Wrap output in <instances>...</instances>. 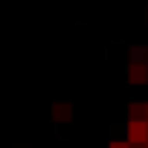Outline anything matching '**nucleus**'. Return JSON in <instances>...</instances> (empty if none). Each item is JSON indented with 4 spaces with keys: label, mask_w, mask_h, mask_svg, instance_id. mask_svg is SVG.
I'll use <instances>...</instances> for the list:
<instances>
[{
    "label": "nucleus",
    "mask_w": 148,
    "mask_h": 148,
    "mask_svg": "<svg viewBox=\"0 0 148 148\" xmlns=\"http://www.w3.org/2000/svg\"><path fill=\"white\" fill-rule=\"evenodd\" d=\"M128 142H148V122L128 119Z\"/></svg>",
    "instance_id": "nucleus-1"
},
{
    "label": "nucleus",
    "mask_w": 148,
    "mask_h": 148,
    "mask_svg": "<svg viewBox=\"0 0 148 148\" xmlns=\"http://www.w3.org/2000/svg\"><path fill=\"white\" fill-rule=\"evenodd\" d=\"M128 82H134V84H145L148 82V67L142 61H131L128 64Z\"/></svg>",
    "instance_id": "nucleus-2"
},
{
    "label": "nucleus",
    "mask_w": 148,
    "mask_h": 148,
    "mask_svg": "<svg viewBox=\"0 0 148 148\" xmlns=\"http://www.w3.org/2000/svg\"><path fill=\"white\" fill-rule=\"evenodd\" d=\"M70 116H73V108H70L67 102H58V105L52 108V119H55V122H67Z\"/></svg>",
    "instance_id": "nucleus-3"
},
{
    "label": "nucleus",
    "mask_w": 148,
    "mask_h": 148,
    "mask_svg": "<svg viewBox=\"0 0 148 148\" xmlns=\"http://www.w3.org/2000/svg\"><path fill=\"white\" fill-rule=\"evenodd\" d=\"M128 119H145V105L142 102H131L128 105Z\"/></svg>",
    "instance_id": "nucleus-4"
},
{
    "label": "nucleus",
    "mask_w": 148,
    "mask_h": 148,
    "mask_svg": "<svg viewBox=\"0 0 148 148\" xmlns=\"http://www.w3.org/2000/svg\"><path fill=\"white\" fill-rule=\"evenodd\" d=\"M108 148H131V142H128V139H125V142H110Z\"/></svg>",
    "instance_id": "nucleus-5"
},
{
    "label": "nucleus",
    "mask_w": 148,
    "mask_h": 148,
    "mask_svg": "<svg viewBox=\"0 0 148 148\" xmlns=\"http://www.w3.org/2000/svg\"><path fill=\"white\" fill-rule=\"evenodd\" d=\"M131 148H145V142H131Z\"/></svg>",
    "instance_id": "nucleus-6"
},
{
    "label": "nucleus",
    "mask_w": 148,
    "mask_h": 148,
    "mask_svg": "<svg viewBox=\"0 0 148 148\" xmlns=\"http://www.w3.org/2000/svg\"><path fill=\"white\" fill-rule=\"evenodd\" d=\"M145 122H148V105H145Z\"/></svg>",
    "instance_id": "nucleus-7"
},
{
    "label": "nucleus",
    "mask_w": 148,
    "mask_h": 148,
    "mask_svg": "<svg viewBox=\"0 0 148 148\" xmlns=\"http://www.w3.org/2000/svg\"><path fill=\"white\" fill-rule=\"evenodd\" d=\"M145 148H148V142H145Z\"/></svg>",
    "instance_id": "nucleus-8"
}]
</instances>
